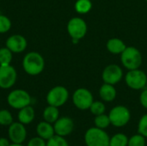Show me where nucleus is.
Masks as SVG:
<instances>
[{"instance_id": "nucleus-1", "label": "nucleus", "mask_w": 147, "mask_h": 146, "mask_svg": "<svg viewBox=\"0 0 147 146\" xmlns=\"http://www.w3.org/2000/svg\"><path fill=\"white\" fill-rule=\"evenodd\" d=\"M22 67L26 73L36 76L41 73L45 67L43 57L36 52H30L25 55L22 60Z\"/></svg>"}, {"instance_id": "nucleus-2", "label": "nucleus", "mask_w": 147, "mask_h": 146, "mask_svg": "<svg viewBox=\"0 0 147 146\" xmlns=\"http://www.w3.org/2000/svg\"><path fill=\"white\" fill-rule=\"evenodd\" d=\"M110 137L103 129L96 126L89 128L84 133L86 146H109Z\"/></svg>"}, {"instance_id": "nucleus-3", "label": "nucleus", "mask_w": 147, "mask_h": 146, "mask_svg": "<svg viewBox=\"0 0 147 146\" xmlns=\"http://www.w3.org/2000/svg\"><path fill=\"white\" fill-rule=\"evenodd\" d=\"M121 60L128 71L139 69L142 64V55L134 46H127L121 54Z\"/></svg>"}, {"instance_id": "nucleus-4", "label": "nucleus", "mask_w": 147, "mask_h": 146, "mask_svg": "<svg viewBox=\"0 0 147 146\" xmlns=\"http://www.w3.org/2000/svg\"><path fill=\"white\" fill-rule=\"evenodd\" d=\"M109 117L111 122V125L115 127H122L125 126L131 120V113L130 110L122 105L114 107L109 114Z\"/></svg>"}, {"instance_id": "nucleus-5", "label": "nucleus", "mask_w": 147, "mask_h": 146, "mask_svg": "<svg viewBox=\"0 0 147 146\" xmlns=\"http://www.w3.org/2000/svg\"><path fill=\"white\" fill-rule=\"evenodd\" d=\"M127 85L134 90H140L146 88L147 76L146 74L139 69L130 70L125 77Z\"/></svg>"}, {"instance_id": "nucleus-6", "label": "nucleus", "mask_w": 147, "mask_h": 146, "mask_svg": "<svg viewBox=\"0 0 147 146\" xmlns=\"http://www.w3.org/2000/svg\"><path fill=\"white\" fill-rule=\"evenodd\" d=\"M72 102L77 108L80 110H87L90 109L92 102H94V98L92 93L89 89L85 88H79L73 93Z\"/></svg>"}, {"instance_id": "nucleus-7", "label": "nucleus", "mask_w": 147, "mask_h": 146, "mask_svg": "<svg viewBox=\"0 0 147 146\" xmlns=\"http://www.w3.org/2000/svg\"><path fill=\"white\" fill-rule=\"evenodd\" d=\"M7 102L11 108L21 109L30 105L31 97L29 94L23 89H15L8 95Z\"/></svg>"}, {"instance_id": "nucleus-8", "label": "nucleus", "mask_w": 147, "mask_h": 146, "mask_svg": "<svg viewBox=\"0 0 147 146\" xmlns=\"http://www.w3.org/2000/svg\"><path fill=\"white\" fill-rule=\"evenodd\" d=\"M69 98V92L66 88L63 86H56L49 90L47 96V102L48 105L54 107L63 106Z\"/></svg>"}, {"instance_id": "nucleus-9", "label": "nucleus", "mask_w": 147, "mask_h": 146, "mask_svg": "<svg viewBox=\"0 0 147 146\" xmlns=\"http://www.w3.org/2000/svg\"><path fill=\"white\" fill-rule=\"evenodd\" d=\"M67 31L71 39L80 40L87 33V24L84 19L80 17H73L68 22Z\"/></svg>"}, {"instance_id": "nucleus-10", "label": "nucleus", "mask_w": 147, "mask_h": 146, "mask_svg": "<svg viewBox=\"0 0 147 146\" xmlns=\"http://www.w3.org/2000/svg\"><path fill=\"white\" fill-rule=\"evenodd\" d=\"M16 71L13 66L9 65H0V88L1 89H9L11 88L16 81Z\"/></svg>"}, {"instance_id": "nucleus-11", "label": "nucleus", "mask_w": 147, "mask_h": 146, "mask_svg": "<svg viewBox=\"0 0 147 146\" xmlns=\"http://www.w3.org/2000/svg\"><path fill=\"white\" fill-rule=\"evenodd\" d=\"M102 77L105 83L115 85L121 80L123 77V71L119 65L113 64L104 68Z\"/></svg>"}, {"instance_id": "nucleus-12", "label": "nucleus", "mask_w": 147, "mask_h": 146, "mask_svg": "<svg viewBox=\"0 0 147 146\" xmlns=\"http://www.w3.org/2000/svg\"><path fill=\"white\" fill-rule=\"evenodd\" d=\"M9 138L12 143L22 144L27 138V130L21 122H13L8 131Z\"/></svg>"}, {"instance_id": "nucleus-13", "label": "nucleus", "mask_w": 147, "mask_h": 146, "mask_svg": "<svg viewBox=\"0 0 147 146\" xmlns=\"http://www.w3.org/2000/svg\"><path fill=\"white\" fill-rule=\"evenodd\" d=\"M53 128L56 135L66 137L72 133L74 129V122L69 117H61L54 122Z\"/></svg>"}, {"instance_id": "nucleus-14", "label": "nucleus", "mask_w": 147, "mask_h": 146, "mask_svg": "<svg viewBox=\"0 0 147 146\" xmlns=\"http://www.w3.org/2000/svg\"><path fill=\"white\" fill-rule=\"evenodd\" d=\"M28 42L25 37L20 34H14L9 36L6 40V47H8L12 52L19 53L27 48Z\"/></svg>"}, {"instance_id": "nucleus-15", "label": "nucleus", "mask_w": 147, "mask_h": 146, "mask_svg": "<svg viewBox=\"0 0 147 146\" xmlns=\"http://www.w3.org/2000/svg\"><path fill=\"white\" fill-rule=\"evenodd\" d=\"M36 133L39 137L45 140H48L55 135L53 126H52L51 123H48L47 121H41L37 125Z\"/></svg>"}, {"instance_id": "nucleus-16", "label": "nucleus", "mask_w": 147, "mask_h": 146, "mask_svg": "<svg viewBox=\"0 0 147 146\" xmlns=\"http://www.w3.org/2000/svg\"><path fill=\"white\" fill-rule=\"evenodd\" d=\"M117 92L114 85L109 83H103L99 89V96L101 99L106 102H113L116 97Z\"/></svg>"}, {"instance_id": "nucleus-17", "label": "nucleus", "mask_w": 147, "mask_h": 146, "mask_svg": "<svg viewBox=\"0 0 147 146\" xmlns=\"http://www.w3.org/2000/svg\"><path fill=\"white\" fill-rule=\"evenodd\" d=\"M19 122L22 123L23 125L30 124L34 119V108L30 105L24 107L19 109V113L17 115Z\"/></svg>"}, {"instance_id": "nucleus-18", "label": "nucleus", "mask_w": 147, "mask_h": 146, "mask_svg": "<svg viewBox=\"0 0 147 146\" xmlns=\"http://www.w3.org/2000/svg\"><path fill=\"white\" fill-rule=\"evenodd\" d=\"M106 46L108 51L113 54H121L127 47L125 43L118 38L109 39L107 42Z\"/></svg>"}, {"instance_id": "nucleus-19", "label": "nucleus", "mask_w": 147, "mask_h": 146, "mask_svg": "<svg viewBox=\"0 0 147 146\" xmlns=\"http://www.w3.org/2000/svg\"><path fill=\"white\" fill-rule=\"evenodd\" d=\"M59 117V111L57 107L48 105L43 111L44 120L48 123H54Z\"/></svg>"}, {"instance_id": "nucleus-20", "label": "nucleus", "mask_w": 147, "mask_h": 146, "mask_svg": "<svg viewBox=\"0 0 147 146\" xmlns=\"http://www.w3.org/2000/svg\"><path fill=\"white\" fill-rule=\"evenodd\" d=\"M128 145V138L126 134L119 133L109 139V146H127Z\"/></svg>"}, {"instance_id": "nucleus-21", "label": "nucleus", "mask_w": 147, "mask_h": 146, "mask_svg": "<svg viewBox=\"0 0 147 146\" xmlns=\"http://www.w3.org/2000/svg\"><path fill=\"white\" fill-rule=\"evenodd\" d=\"M92 3L90 0H77L75 3V9L79 14H86L90 11Z\"/></svg>"}, {"instance_id": "nucleus-22", "label": "nucleus", "mask_w": 147, "mask_h": 146, "mask_svg": "<svg viewBox=\"0 0 147 146\" xmlns=\"http://www.w3.org/2000/svg\"><path fill=\"white\" fill-rule=\"evenodd\" d=\"M94 123H95V126H96L100 129H103V130H105L111 125L109 115H107L105 114L95 116Z\"/></svg>"}, {"instance_id": "nucleus-23", "label": "nucleus", "mask_w": 147, "mask_h": 146, "mask_svg": "<svg viewBox=\"0 0 147 146\" xmlns=\"http://www.w3.org/2000/svg\"><path fill=\"white\" fill-rule=\"evenodd\" d=\"M12 61V52L8 47L0 48V65H9Z\"/></svg>"}, {"instance_id": "nucleus-24", "label": "nucleus", "mask_w": 147, "mask_h": 146, "mask_svg": "<svg viewBox=\"0 0 147 146\" xmlns=\"http://www.w3.org/2000/svg\"><path fill=\"white\" fill-rule=\"evenodd\" d=\"M90 113L96 116V115H100L102 114H105L106 111V106L102 102L100 101H94L90 108Z\"/></svg>"}, {"instance_id": "nucleus-25", "label": "nucleus", "mask_w": 147, "mask_h": 146, "mask_svg": "<svg viewBox=\"0 0 147 146\" xmlns=\"http://www.w3.org/2000/svg\"><path fill=\"white\" fill-rule=\"evenodd\" d=\"M47 146H70L65 137H61L59 135H54L50 139L47 140Z\"/></svg>"}, {"instance_id": "nucleus-26", "label": "nucleus", "mask_w": 147, "mask_h": 146, "mask_svg": "<svg viewBox=\"0 0 147 146\" xmlns=\"http://www.w3.org/2000/svg\"><path fill=\"white\" fill-rule=\"evenodd\" d=\"M13 123V117L9 111L6 109L0 110V125L10 126Z\"/></svg>"}, {"instance_id": "nucleus-27", "label": "nucleus", "mask_w": 147, "mask_h": 146, "mask_svg": "<svg viewBox=\"0 0 147 146\" xmlns=\"http://www.w3.org/2000/svg\"><path fill=\"white\" fill-rule=\"evenodd\" d=\"M146 139L140 133L135 134L128 139L127 146H146Z\"/></svg>"}, {"instance_id": "nucleus-28", "label": "nucleus", "mask_w": 147, "mask_h": 146, "mask_svg": "<svg viewBox=\"0 0 147 146\" xmlns=\"http://www.w3.org/2000/svg\"><path fill=\"white\" fill-rule=\"evenodd\" d=\"M138 133L147 138V114H144L138 123Z\"/></svg>"}, {"instance_id": "nucleus-29", "label": "nucleus", "mask_w": 147, "mask_h": 146, "mask_svg": "<svg viewBox=\"0 0 147 146\" xmlns=\"http://www.w3.org/2000/svg\"><path fill=\"white\" fill-rule=\"evenodd\" d=\"M11 28V22L10 20L3 15H0V34H3L8 32Z\"/></svg>"}, {"instance_id": "nucleus-30", "label": "nucleus", "mask_w": 147, "mask_h": 146, "mask_svg": "<svg viewBox=\"0 0 147 146\" xmlns=\"http://www.w3.org/2000/svg\"><path fill=\"white\" fill-rule=\"evenodd\" d=\"M27 146H47V142L45 141V139L38 136V137H34L28 141Z\"/></svg>"}, {"instance_id": "nucleus-31", "label": "nucleus", "mask_w": 147, "mask_h": 146, "mask_svg": "<svg viewBox=\"0 0 147 146\" xmlns=\"http://www.w3.org/2000/svg\"><path fill=\"white\" fill-rule=\"evenodd\" d=\"M140 102L143 108L147 109V88L144 89L140 96Z\"/></svg>"}, {"instance_id": "nucleus-32", "label": "nucleus", "mask_w": 147, "mask_h": 146, "mask_svg": "<svg viewBox=\"0 0 147 146\" xmlns=\"http://www.w3.org/2000/svg\"><path fill=\"white\" fill-rule=\"evenodd\" d=\"M9 143L7 139L4 138H0V146H9Z\"/></svg>"}, {"instance_id": "nucleus-33", "label": "nucleus", "mask_w": 147, "mask_h": 146, "mask_svg": "<svg viewBox=\"0 0 147 146\" xmlns=\"http://www.w3.org/2000/svg\"><path fill=\"white\" fill-rule=\"evenodd\" d=\"M9 146H23L22 144H15V143H13V144H11V145H9Z\"/></svg>"}, {"instance_id": "nucleus-34", "label": "nucleus", "mask_w": 147, "mask_h": 146, "mask_svg": "<svg viewBox=\"0 0 147 146\" xmlns=\"http://www.w3.org/2000/svg\"><path fill=\"white\" fill-rule=\"evenodd\" d=\"M146 88H147V83H146Z\"/></svg>"}, {"instance_id": "nucleus-35", "label": "nucleus", "mask_w": 147, "mask_h": 146, "mask_svg": "<svg viewBox=\"0 0 147 146\" xmlns=\"http://www.w3.org/2000/svg\"><path fill=\"white\" fill-rule=\"evenodd\" d=\"M76 146H79V145H76Z\"/></svg>"}, {"instance_id": "nucleus-36", "label": "nucleus", "mask_w": 147, "mask_h": 146, "mask_svg": "<svg viewBox=\"0 0 147 146\" xmlns=\"http://www.w3.org/2000/svg\"><path fill=\"white\" fill-rule=\"evenodd\" d=\"M146 2H147V0H146Z\"/></svg>"}]
</instances>
